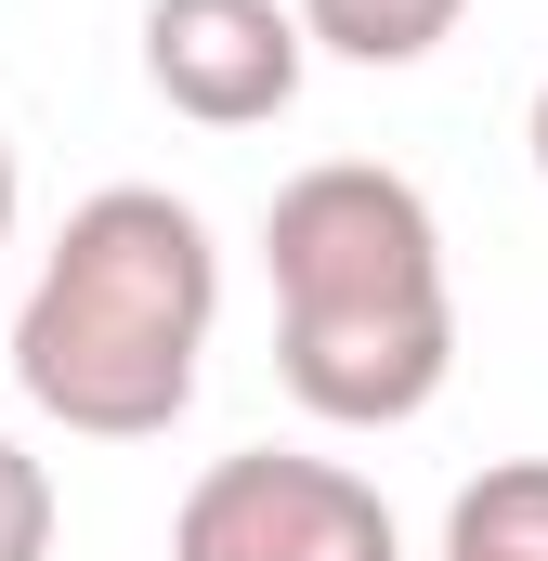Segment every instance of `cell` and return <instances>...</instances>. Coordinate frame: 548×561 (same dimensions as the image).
<instances>
[{
  "label": "cell",
  "mask_w": 548,
  "mask_h": 561,
  "mask_svg": "<svg viewBox=\"0 0 548 561\" xmlns=\"http://www.w3.org/2000/svg\"><path fill=\"white\" fill-rule=\"evenodd\" d=\"M53 523H66L53 510V470L0 431V561H53Z\"/></svg>",
  "instance_id": "7"
},
{
  "label": "cell",
  "mask_w": 548,
  "mask_h": 561,
  "mask_svg": "<svg viewBox=\"0 0 548 561\" xmlns=\"http://www.w3.org/2000/svg\"><path fill=\"white\" fill-rule=\"evenodd\" d=\"M170 561H406L392 536V496L340 457H300V444H249V457H209L170 510Z\"/></svg>",
  "instance_id": "3"
},
{
  "label": "cell",
  "mask_w": 548,
  "mask_h": 561,
  "mask_svg": "<svg viewBox=\"0 0 548 561\" xmlns=\"http://www.w3.org/2000/svg\"><path fill=\"white\" fill-rule=\"evenodd\" d=\"M274 275V366L327 431H406L457 379V287L444 222L406 170L379 157H313L262 209Z\"/></svg>",
  "instance_id": "1"
},
{
  "label": "cell",
  "mask_w": 548,
  "mask_h": 561,
  "mask_svg": "<svg viewBox=\"0 0 548 561\" xmlns=\"http://www.w3.org/2000/svg\"><path fill=\"white\" fill-rule=\"evenodd\" d=\"M523 144H536V183H548V79H536V118H523Z\"/></svg>",
  "instance_id": "9"
},
{
  "label": "cell",
  "mask_w": 548,
  "mask_h": 561,
  "mask_svg": "<svg viewBox=\"0 0 548 561\" xmlns=\"http://www.w3.org/2000/svg\"><path fill=\"white\" fill-rule=\"evenodd\" d=\"M13 209H26V170H13V131H0V249H13Z\"/></svg>",
  "instance_id": "8"
},
{
  "label": "cell",
  "mask_w": 548,
  "mask_h": 561,
  "mask_svg": "<svg viewBox=\"0 0 548 561\" xmlns=\"http://www.w3.org/2000/svg\"><path fill=\"white\" fill-rule=\"evenodd\" d=\"M300 26H313V53H340V66H431V53L470 26V0H300Z\"/></svg>",
  "instance_id": "6"
},
{
  "label": "cell",
  "mask_w": 548,
  "mask_h": 561,
  "mask_svg": "<svg viewBox=\"0 0 548 561\" xmlns=\"http://www.w3.org/2000/svg\"><path fill=\"white\" fill-rule=\"evenodd\" d=\"M222 327V249L170 183H105L66 209L13 300V392L79 444H157L196 405Z\"/></svg>",
  "instance_id": "2"
},
{
  "label": "cell",
  "mask_w": 548,
  "mask_h": 561,
  "mask_svg": "<svg viewBox=\"0 0 548 561\" xmlns=\"http://www.w3.org/2000/svg\"><path fill=\"white\" fill-rule=\"evenodd\" d=\"M431 561H548V457H496L483 483H457Z\"/></svg>",
  "instance_id": "5"
},
{
  "label": "cell",
  "mask_w": 548,
  "mask_h": 561,
  "mask_svg": "<svg viewBox=\"0 0 548 561\" xmlns=\"http://www.w3.org/2000/svg\"><path fill=\"white\" fill-rule=\"evenodd\" d=\"M313 79L300 0H144V92L196 131H262Z\"/></svg>",
  "instance_id": "4"
}]
</instances>
